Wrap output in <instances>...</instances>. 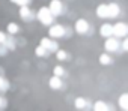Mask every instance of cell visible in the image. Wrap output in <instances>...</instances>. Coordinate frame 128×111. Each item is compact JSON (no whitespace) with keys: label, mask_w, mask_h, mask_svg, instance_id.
I'll return each mask as SVG.
<instances>
[{"label":"cell","mask_w":128,"mask_h":111,"mask_svg":"<svg viewBox=\"0 0 128 111\" xmlns=\"http://www.w3.org/2000/svg\"><path fill=\"white\" fill-rule=\"evenodd\" d=\"M128 35V26L125 23H116L113 26V36L116 38H125Z\"/></svg>","instance_id":"277c9868"},{"label":"cell","mask_w":128,"mask_h":111,"mask_svg":"<svg viewBox=\"0 0 128 111\" xmlns=\"http://www.w3.org/2000/svg\"><path fill=\"white\" fill-rule=\"evenodd\" d=\"M119 107L120 110H128V93H122L119 96Z\"/></svg>","instance_id":"5bb4252c"},{"label":"cell","mask_w":128,"mask_h":111,"mask_svg":"<svg viewBox=\"0 0 128 111\" xmlns=\"http://www.w3.org/2000/svg\"><path fill=\"white\" fill-rule=\"evenodd\" d=\"M56 57H57L59 60H62V62H63V60H66V59H68V53L57 48V50H56Z\"/></svg>","instance_id":"ffe728a7"},{"label":"cell","mask_w":128,"mask_h":111,"mask_svg":"<svg viewBox=\"0 0 128 111\" xmlns=\"http://www.w3.org/2000/svg\"><path fill=\"white\" fill-rule=\"evenodd\" d=\"M5 104H6L5 98H3V96H0V108H2V107H5Z\"/></svg>","instance_id":"d4e9b609"},{"label":"cell","mask_w":128,"mask_h":111,"mask_svg":"<svg viewBox=\"0 0 128 111\" xmlns=\"http://www.w3.org/2000/svg\"><path fill=\"white\" fill-rule=\"evenodd\" d=\"M39 45H42V47H44L48 53L56 51V50L59 48L57 42H56V41H53L51 38H42V39H41V42H39Z\"/></svg>","instance_id":"8992f818"},{"label":"cell","mask_w":128,"mask_h":111,"mask_svg":"<svg viewBox=\"0 0 128 111\" xmlns=\"http://www.w3.org/2000/svg\"><path fill=\"white\" fill-rule=\"evenodd\" d=\"M6 33H3V32H0V44H3L5 42V39H6Z\"/></svg>","instance_id":"603a6c76"},{"label":"cell","mask_w":128,"mask_h":111,"mask_svg":"<svg viewBox=\"0 0 128 111\" xmlns=\"http://www.w3.org/2000/svg\"><path fill=\"white\" fill-rule=\"evenodd\" d=\"M8 89H9V83L3 77H0V92H8Z\"/></svg>","instance_id":"44dd1931"},{"label":"cell","mask_w":128,"mask_h":111,"mask_svg":"<svg viewBox=\"0 0 128 111\" xmlns=\"http://www.w3.org/2000/svg\"><path fill=\"white\" fill-rule=\"evenodd\" d=\"M48 35H50L51 38H54V39L63 38V36L66 35V29L63 27L62 24H53V26L50 27V30H48Z\"/></svg>","instance_id":"3957f363"},{"label":"cell","mask_w":128,"mask_h":111,"mask_svg":"<svg viewBox=\"0 0 128 111\" xmlns=\"http://www.w3.org/2000/svg\"><path fill=\"white\" fill-rule=\"evenodd\" d=\"M120 50H122V51H126V50H128V41H122Z\"/></svg>","instance_id":"7402d4cb"},{"label":"cell","mask_w":128,"mask_h":111,"mask_svg":"<svg viewBox=\"0 0 128 111\" xmlns=\"http://www.w3.org/2000/svg\"><path fill=\"white\" fill-rule=\"evenodd\" d=\"M36 18H38L44 26H51L53 21H54V17L51 15V12H50L48 8H41V9L38 11V14H36Z\"/></svg>","instance_id":"6da1fadb"},{"label":"cell","mask_w":128,"mask_h":111,"mask_svg":"<svg viewBox=\"0 0 128 111\" xmlns=\"http://www.w3.org/2000/svg\"><path fill=\"white\" fill-rule=\"evenodd\" d=\"M96 15L100 17V18H108V8H107V5H98V8H96Z\"/></svg>","instance_id":"7c38bea8"},{"label":"cell","mask_w":128,"mask_h":111,"mask_svg":"<svg viewBox=\"0 0 128 111\" xmlns=\"http://www.w3.org/2000/svg\"><path fill=\"white\" fill-rule=\"evenodd\" d=\"M12 2H14V0H12Z\"/></svg>","instance_id":"484cf974"},{"label":"cell","mask_w":128,"mask_h":111,"mask_svg":"<svg viewBox=\"0 0 128 111\" xmlns=\"http://www.w3.org/2000/svg\"><path fill=\"white\" fill-rule=\"evenodd\" d=\"M100 63L104 65V66H108V65H112V57H110L107 53H102L100 56Z\"/></svg>","instance_id":"2e32d148"},{"label":"cell","mask_w":128,"mask_h":111,"mask_svg":"<svg viewBox=\"0 0 128 111\" xmlns=\"http://www.w3.org/2000/svg\"><path fill=\"white\" fill-rule=\"evenodd\" d=\"M76 32L77 33H80V35H84V33H88L89 32V23L86 21V20H77L76 21Z\"/></svg>","instance_id":"ba28073f"},{"label":"cell","mask_w":128,"mask_h":111,"mask_svg":"<svg viewBox=\"0 0 128 111\" xmlns=\"http://www.w3.org/2000/svg\"><path fill=\"white\" fill-rule=\"evenodd\" d=\"M6 53H8L6 47H5V45H2V44H0V54H6Z\"/></svg>","instance_id":"cb8c5ba5"},{"label":"cell","mask_w":128,"mask_h":111,"mask_svg":"<svg viewBox=\"0 0 128 111\" xmlns=\"http://www.w3.org/2000/svg\"><path fill=\"white\" fill-rule=\"evenodd\" d=\"M18 14H20V17H21L24 21H30V20H33V18H35V14H33V11H32L29 6H20V11H18Z\"/></svg>","instance_id":"52a82bcc"},{"label":"cell","mask_w":128,"mask_h":111,"mask_svg":"<svg viewBox=\"0 0 128 111\" xmlns=\"http://www.w3.org/2000/svg\"><path fill=\"white\" fill-rule=\"evenodd\" d=\"M107 8H108V18H116V17H119V14H120L119 5H116V3H108Z\"/></svg>","instance_id":"30bf717a"},{"label":"cell","mask_w":128,"mask_h":111,"mask_svg":"<svg viewBox=\"0 0 128 111\" xmlns=\"http://www.w3.org/2000/svg\"><path fill=\"white\" fill-rule=\"evenodd\" d=\"M100 35L102 38H110L113 36V26L108 24V23H104L101 27H100Z\"/></svg>","instance_id":"9c48e42d"},{"label":"cell","mask_w":128,"mask_h":111,"mask_svg":"<svg viewBox=\"0 0 128 111\" xmlns=\"http://www.w3.org/2000/svg\"><path fill=\"white\" fill-rule=\"evenodd\" d=\"M95 111H104V110H110V107L104 102V101H96L95 104H94V107H92Z\"/></svg>","instance_id":"9a60e30c"},{"label":"cell","mask_w":128,"mask_h":111,"mask_svg":"<svg viewBox=\"0 0 128 111\" xmlns=\"http://www.w3.org/2000/svg\"><path fill=\"white\" fill-rule=\"evenodd\" d=\"M6 29H8V35H15V33H18V30H20V27H18L17 23H9Z\"/></svg>","instance_id":"e0dca14e"},{"label":"cell","mask_w":128,"mask_h":111,"mask_svg":"<svg viewBox=\"0 0 128 111\" xmlns=\"http://www.w3.org/2000/svg\"><path fill=\"white\" fill-rule=\"evenodd\" d=\"M48 84H50V87L53 89V90H60L62 87H63V83H62V80H60V77H51L50 78V81H48Z\"/></svg>","instance_id":"8fae6325"},{"label":"cell","mask_w":128,"mask_h":111,"mask_svg":"<svg viewBox=\"0 0 128 111\" xmlns=\"http://www.w3.org/2000/svg\"><path fill=\"white\" fill-rule=\"evenodd\" d=\"M104 48L108 53H118L120 50V41H118V38L110 36V38H107V41L104 44Z\"/></svg>","instance_id":"7a4b0ae2"},{"label":"cell","mask_w":128,"mask_h":111,"mask_svg":"<svg viewBox=\"0 0 128 111\" xmlns=\"http://www.w3.org/2000/svg\"><path fill=\"white\" fill-rule=\"evenodd\" d=\"M53 74H54L56 77H60V78H62V77H66V71L63 69L62 66H56V68L53 69Z\"/></svg>","instance_id":"d6986e66"},{"label":"cell","mask_w":128,"mask_h":111,"mask_svg":"<svg viewBox=\"0 0 128 111\" xmlns=\"http://www.w3.org/2000/svg\"><path fill=\"white\" fill-rule=\"evenodd\" d=\"M48 9H50V12H51L53 17H59L63 12V3L60 2V0H51Z\"/></svg>","instance_id":"5b68a950"},{"label":"cell","mask_w":128,"mask_h":111,"mask_svg":"<svg viewBox=\"0 0 128 111\" xmlns=\"http://www.w3.org/2000/svg\"><path fill=\"white\" fill-rule=\"evenodd\" d=\"M35 53H36L38 57H47V56H48V51H47L42 45H38L36 50H35Z\"/></svg>","instance_id":"ac0fdd59"},{"label":"cell","mask_w":128,"mask_h":111,"mask_svg":"<svg viewBox=\"0 0 128 111\" xmlns=\"http://www.w3.org/2000/svg\"><path fill=\"white\" fill-rule=\"evenodd\" d=\"M76 108L77 110H86V108H89V102L84 98H77L76 99Z\"/></svg>","instance_id":"4fadbf2b"}]
</instances>
